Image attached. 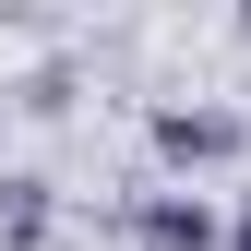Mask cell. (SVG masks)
<instances>
[{"label":"cell","instance_id":"cell-2","mask_svg":"<svg viewBox=\"0 0 251 251\" xmlns=\"http://www.w3.org/2000/svg\"><path fill=\"white\" fill-rule=\"evenodd\" d=\"M239 251H251V203H239Z\"/></svg>","mask_w":251,"mask_h":251},{"label":"cell","instance_id":"cell-1","mask_svg":"<svg viewBox=\"0 0 251 251\" xmlns=\"http://www.w3.org/2000/svg\"><path fill=\"white\" fill-rule=\"evenodd\" d=\"M144 239H155V251H203L215 227H203V203H155V215H144Z\"/></svg>","mask_w":251,"mask_h":251}]
</instances>
